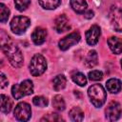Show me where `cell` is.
I'll use <instances>...</instances> for the list:
<instances>
[{
  "label": "cell",
  "mask_w": 122,
  "mask_h": 122,
  "mask_svg": "<svg viewBox=\"0 0 122 122\" xmlns=\"http://www.w3.org/2000/svg\"><path fill=\"white\" fill-rule=\"evenodd\" d=\"M96 64H97V53L95 51H90L85 59V65L88 68H92Z\"/></svg>",
  "instance_id": "obj_20"
},
{
  "label": "cell",
  "mask_w": 122,
  "mask_h": 122,
  "mask_svg": "<svg viewBox=\"0 0 122 122\" xmlns=\"http://www.w3.org/2000/svg\"><path fill=\"white\" fill-rule=\"evenodd\" d=\"M13 114L18 121H28L31 116L30 106L26 102H20L16 105Z\"/></svg>",
  "instance_id": "obj_6"
},
{
  "label": "cell",
  "mask_w": 122,
  "mask_h": 122,
  "mask_svg": "<svg viewBox=\"0 0 122 122\" xmlns=\"http://www.w3.org/2000/svg\"><path fill=\"white\" fill-rule=\"evenodd\" d=\"M70 4L71 9L77 13H84L88 8V4L85 0H71Z\"/></svg>",
  "instance_id": "obj_15"
},
{
  "label": "cell",
  "mask_w": 122,
  "mask_h": 122,
  "mask_svg": "<svg viewBox=\"0 0 122 122\" xmlns=\"http://www.w3.org/2000/svg\"><path fill=\"white\" fill-rule=\"evenodd\" d=\"M88 76H89V79L92 80V81H99L103 78V73H102L101 71L94 70V71H90Z\"/></svg>",
  "instance_id": "obj_26"
},
{
  "label": "cell",
  "mask_w": 122,
  "mask_h": 122,
  "mask_svg": "<svg viewBox=\"0 0 122 122\" xmlns=\"http://www.w3.org/2000/svg\"><path fill=\"white\" fill-rule=\"evenodd\" d=\"M109 19L116 31H122V10L120 8L112 7L109 11Z\"/></svg>",
  "instance_id": "obj_7"
},
{
  "label": "cell",
  "mask_w": 122,
  "mask_h": 122,
  "mask_svg": "<svg viewBox=\"0 0 122 122\" xmlns=\"http://www.w3.org/2000/svg\"><path fill=\"white\" fill-rule=\"evenodd\" d=\"M71 79H72V81L74 83H76L80 87H84L87 84V78H86V76L84 75V73H82L80 71H75L74 73H72Z\"/></svg>",
  "instance_id": "obj_21"
},
{
  "label": "cell",
  "mask_w": 122,
  "mask_h": 122,
  "mask_svg": "<svg viewBox=\"0 0 122 122\" xmlns=\"http://www.w3.org/2000/svg\"><path fill=\"white\" fill-rule=\"evenodd\" d=\"M32 103L37 106V107H40V108H44V107H47L48 104H49V101L46 97L44 96H35L33 97L32 99Z\"/></svg>",
  "instance_id": "obj_24"
},
{
  "label": "cell",
  "mask_w": 122,
  "mask_h": 122,
  "mask_svg": "<svg viewBox=\"0 0 122 122\" xmlns=\"http://www.w3.org/2000/svg\"><path fill=\"white\" fill-rule=\"evenodd\" d=\"M81 39L80 33L78 31H74L70 33L69 35L65 36L64 38H62L59 42H58V46L59 49L61 51H67L68 49H70L71 47L76 45Z\"/></svg>",
  "instance_id": "obj_8"
},
{
  "label": "cell",
  "mask_w": 122,
  "mask_h": 122,
  "mask_svg": "<svg viewBox=\"0 0 122 122\" xmlns=\"http://www.w3.org/2000/svg\"><path fill=\"white\" fill-rule=\"evenodd\" d=\"M1 48L12 67L19 68L23 65V62H24L23 54L16 45H14L13 43L8 40L7 42H4L1 44Z\"/></svg>",
  "instance_id": "obj_1"
},
{
  "label": "cell",
  "mask_w": 122,
  "mask_h": 122,
  "mask_svg": "<svg viewBox=\"0 0 122 122\" xmlns=\"http://www.w3.org/2000/svg\"><path fill=\"white\" fill-rule=\"evenodd\" d=\"M93 14H94L93 11L91 10H86V11L84 12V17L87 18V19H91V18L93 17Z\"/></svg>",
  "instance_id": "obj_29"
},
{
  "label": "cell",
  "mask_w": 122,
  "mask_h": 122,
  "mask_svg": "<svg viewBox=\"0 0 122 122\" xmlns=\"http://www.w3.org/2000/svg\"><path fill=\"white\" fill-rule=\"evenodd\" d=\"M8 84H9V82H8V79L6 78L5 74H4V73H1V88H2V89L5 88Z\"/></svg>",
  "instance_id": "obj_28"
},
{
  "label": "cell",
  "mask_w": 122,
  "mask_h": 122,
  "mask_svg": "<svg viewBox=\"0 0 122 122\" xmlns=\"http://www.w3.org/2000/svg\"><path fill=\"white\" fill-rule=\"evenodd\" d=\"M30 3V0H14L15 8H16L19 11L25 10L29 7Z\"/></svg>",
  "instance_id": "obj_25"
},
{
  "label": "cell",
  "mask_w": 122,
  "mask_h": 122,
  "mask_svg": "<svg viewBox=\"0 0 122 122\" xmlns=\"http://www.w3.org/2000/svg\"><path fill=\"white\" fill-rule=\"evenodd\" d=\"M38 2L45 10H54L60 5L61 0H38Z\"/></svg>",
  "instance_id": "obj_19"
},
{
  "label": "cell",
  "mask_w": 122,
  "mask_h": 122,
  "mask_svg": "<svg viewBox=\"0 0 122 122\" xmlns=\"http://www.w3.org/2000/svg\"><path fill=\"white\" fill-rule=\"evenodd\" d=\"M88 95L92 104L95 108H100L106 101L107 93L105 89L100 84H93L88 89Z\"/></svg>",
  "instance_id": "obj_2"
},
{
  "label": "cell",
  "mask_w": 122,
  "mask_h": 122,
  "mask_svg": "<svg viewBox=\"0 0 122 122\" xmlns=\"http://www.w3.org/2000/svg\"><path fill=\"white\" fill-rule=\"evenodd\" d=\"M54 29L58 33L67 31L71 29L69 19L67 18V16L65 14H60L56 17V19L54 21Z\"/></svg>",
  "instance_id": "obj_11"
},
{
  "label": "cell",
  "mask_w": 122,
  "mask_h": 122,
  "mask_svg": "<svg viewBox=\"0 0 122 122\" xmlns=\"http://www.w3.org/2000/svg\"><path fill=\"white\" fill-rule=\"evenodd\" d=\"M100 28L97 25H92L86 31V41L90 46H94L100 37Z\"/></svg>",
  "instance_id": "obj_10"
},
{
  "label": "cell",
  "mask_w": 122,
  "mask_h": 122,
  "mask_svg": "<svg viewBox=\"0 0 122 122\" xmlns=\"http://www.w3.org/2000/svg\"><path fill=\"white\" fill-rule=\"evenodd\" d=\"M69 115L72 121H82L84 119V112L79 107H73L70 111Z\"/></svg>",
  "instance_id": "obj_18"
},
{
  "label": "cell",
  "mask_w": 122,
  "mask_h": 122,
  "mask_svg": "<svg viewBox=\"0 0 122 122\" xmlns=\"http://www.w3.org/2000/svg\"><path fill=\"white\" fill-rule=\"evenodd\" d=\"M61 120H63V118L59 114H57V113H49V114L45 115L41 119V121H50V122H52V121H61Z\"/></svg>",
  "instance_id": "obj_27"
},
{
  "label": "cell",
  "mask_w": 122,
  "mask_h": 122,
  "mask_svg": "<svg viewBox=\"0 0 122 122\" xmlns=\"http://www.w3.org/2000/svg\"><path fill=\"white\" fill-rule=\"evenodd\" d=\"M106 88L111 93H118L122 89V83L119 79L111 78L106 82Z\"/></svg>",
  "instance_id": "obj_14"
},
{
  "label": "cell",
  "mask_w": 122,
  "mask_h": 122,
  "mask_svg": "<svg viewBox=\"0 0 122 122\" xmlns=\"http://www.w3.org/2000/svg\"><path fill=\"white\" fill-rule=\"evenodd\" d=\"M66 84H67V79L63 74L56 75L52 80V87L56 92L63 90L66 87Z\"/></svg>",
  "instance_id": "obj_16"
},
{
  "label": "cell",
  "mask_w": 122,
  "mask_h": 122,
  "mask_svg": "<svg viewBox=\"0 0 122 122\" xmlns=\"http://www.w3.org/2000/svg\"><path fill=\"white\" fill-rule=\"evenodd\" d=\"M10 16V10L3 3L0 4V21L1 23H6Z\"/></svg>",
  "instance_id": "obj_23"
},
{
  "label": "cell",
  "mask_w": 122,
  "mask_h": 122,
  "mask_svg": "<svg viewBox=\"0 0 122 122\" xmlns=\"http://www.w3.org/2000/svg\"><path fill=\"white\" fill-rule=\"evenodd\" d=\"M30 72L32 76H40L47 70V61L45 57L39 53L34 54L29 65Z\"/></svg>",
  "instance_id": "obj_3"
},
{
  "label": "cell",
  "mask_w": 122,
  "mask_h": 122,
  "mask_svg": "<svg viewBox=\"0 0 122 122\" xmlns=\"http://www.w3.org/2000/svg\"><path fill=\"white\" fill-rule=\"evenodd\" d=\"M0 100H1V112L4 113H9L11 111L12 108V102L10 99V97H8L5 94H1L0 96Z\"/></svg>",
  "instance_id": "obj_17"
},
{
  "label": "cell",
  "mask_w": 122,
  "mask_h": 122,
  "mask_svg": "<svg viewBox=\"0 0 122 122\" xmlns=\"http://www.w3.org/2000/svg\"><path fill=\"white\" fill-rule=\"evenodd\" d=\"M30 25V19L27 16L18 15L12 18L10 21V30L15 34L24 33Z\"/></svg>",
  "instance_id": "obj_5"
},
{
  "label": "cell",
  "mask_w": 122,
  "mask_h": 122,
  "mask_svg": "<svg viewBox=\"0 0 122 122\" xmlns=\"http://www.w3.org/2000/svg\"><path fill=\"white\" fill-rule=\"evenodd\" d=\"M121 106L118 102L116 101H112L108 104L105 113H106V118L109 121H116L119 119V117L121 116Z\"/></svg>",
  "instance_id": "obj_9"
},
{
  "label": "cell",
  "mask_w": 122,
  "mask_h": 122,
  "mask_svg": "<svg viewBox=\"0 0 122 122\" xmlns=\"http://www.w3.org/2000/svg\"><path fill=\"white\" fill-rule=\"evenodd\" d=\"M33 92V84L30 80L27 79L20 84H15L11 88V94L15 99H20L26 95H30Z\"/></svg>",
  "instance_id": "obj_4"
},
{
  "label": "cell",
  "mask_w": 122,
  "mask_h": 122,
  "mask_svg": "<svg viewBox=\"0 0 122 122\" xmlns=\"http://www.w3.org/2000/svg\"><path fill=\"white\" fill-rule=\"evenodd\" d=\"M121 68H122V59H121Z\"/></svg>",
  "instance_id": "obj_30"
},
{
  "label": "cell",
  "mask_w": 122,
  "mask_h": 122,
  "mask_svg": "<svg viewBox=\"0 0 122 122\" xmlns=\"http://www.w3.org/2000/svg\"><path fill=\"white\" fill-rule=\"evenodd\" d=\"M108 45L111 51L115 54L122 53V39L116 36H112L108 39Z\"/></svg>",
  "instance_id": "obj_13"
},
{
  "label": "cell",
  "mask_w": 122,
  "mask_h": 122,
  "mask_svg": "<svg viewBox=\"0 0 122 122\" xmlns=\"http://www.w3.org/2000/svg\"><path fill=\"white\" fill-rule=\"evenodd\" d=\"M46 37H47V30L41 27L36 28L31 34L32 42L35 45H42L46 41Z\"/></svg>",
  "instance_id": "obj_12"
},
{
  "label": "cell",
  "mask_w": 122,
  "mask_h": 122,
  "mask_svg": "<svg viewBox=\"0 0 122 122\" xmlns=\"http://www.w3.org/2000/svg\"><path fill=\"white\" fill-rule=\"evenodd\" d=\"M52 107L58 112L64 111L65 108H66V104H65V101H64L63 97L60 96V95H55L52 99Z\"/></svg>",
  "instance_id": "obj_22"
}]
</instances>
